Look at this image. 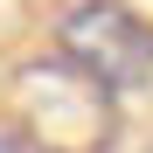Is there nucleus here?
Listing matches in <instances>:
<instances>
[{"label": "nucleus", "mask_w": 153, "mask_h": 153, "mask_svg": "<svg viewBox=\"0 0 153 153\" xmlns=\"http://www.w3.org/2000/svg\"><path fill=\"white\" fill-rule=\"evenodd\" d=\"M0 153H42V139L28 132V125H14V118H0Z\"/></svg>", "instance_id": "obj_2"}, {"label": "nucleus", "mask_w": 153, "mask_h": 153, "mask_svg": "<svg viewBox=\"0 0 153 153\" xmlns=\"http://www.w3.org/2000/svg\"><path fill=\"white\" fill-rule=\"evenodd\" d=\"M56 56L97 76L105 91H132L153 76V28L125 0H70L56 14Z\"/></svg>", "instance_id": "obj_1"}, {"label": "nucleus", "mask_w": 153, "mask_h": 153, "mask_svg": "<svg viewBox=\"0 0 153 153\" xmlns=\"http://www.w3.org/2000/svg\"><path fill=\"white\" fill-rule=\"evenodd\" d=\"M146 153H153V146H146Z\"/></svg>", "instance_id": "obj_3"}]
</instances>
